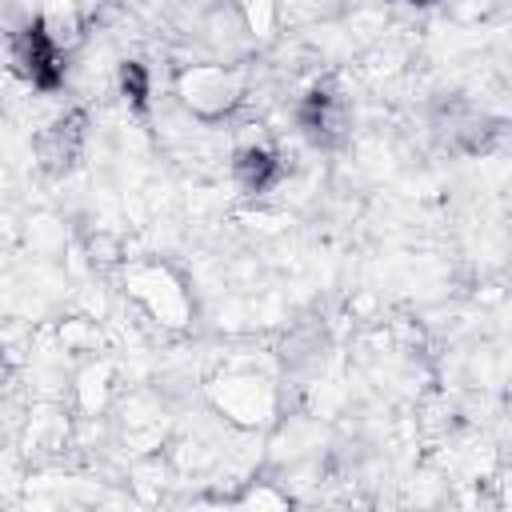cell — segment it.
<instances>
[{
  "label": "cell",
  "instance_id": "cell-2",
  "mask_svg": "<svg viewBox=\"0 0 512 512\" xmlns=\"http://www.w3.org/2000/svg\"><path fill=\"white\" fill-rule=\"evenodd\" d=\"M268 172H272V156H268V152L248 148V152L240 156V176H244L252 188H260V184L268 180Z\"/></svg>",
  "mask_w": 512,
  "mask_h": 512
},
{
  "label": "cell",
  "instance_id": "cell-1",
  "mask_svg": "<svg viewBox=\"0 0 512 512\" xmlns=\"http://www.w3.org/2000/svg\"><path fill=\"white\" fill-rule=\"evenodd\" d=\"M16 52H20L24 72H28L36 84H44V88L56 84V76H60V44H56L52 32H44V24L28 28V32L20 36Z\"/></svg>",
  "mask_w": 512,
  "mask_h": 512
},
{
  "label": "cell",
  "instance_id": "cell-3",
  "mask_svg": "<svg viewBox=\"0 0 512 512\" xmlns=\"http://www.w3.org/2000/svg\"><path fill=\"white\" fill-rule=\"evenodd\" d=\"M420 4H428V0H420Z\"/></svg>",
  "mask_w": 512,
  "mask_h": 512
}]
</instances>
